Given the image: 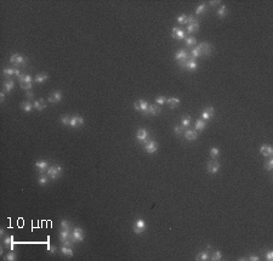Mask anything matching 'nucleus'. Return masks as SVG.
Here are the masks:
<instances>
[{"label":"nucleus","instance_id":"f257e3e1","mask_svg":"<svg viewBox=\"0 0 273 261\" xmlns=\"http://www.w3.org/2000/svg\"><path fill=\"white\" fill-rule=\"evenodd\" d=\"M46 172H47V176L51 180H56L62 175V166L61 165H51V166H49Z\"/></svg>","mask_w":273,"mask_h":261},{"label":"nucleus","instance_id":"f03ea898","mask_svg":"<svg viewBox=\"0 0 273 261\" xmlns=\"http://www.w3.org/2000/svg\"><path fill=\"white\" fill-rule=\"evenodd\" d=\"M188 59H191V56L188 55V52L185 49H181L175 53V60H177L180 62V67H182V68L185 67V63Z\"/></svg>","mask_w":273,"mask_h":261},{"label":"nucleus","instance_id":"7ed1b4c3","mask_svg":"<svg viewBox=\"0 0 273 261\" xmlns=\"http://www.w3.org/2000/svg\"><path fill=\"white\" fill-rule=\"evenodd\" d=\"M71 239L77 243V242H83L84 241V231L80 227H74L71 232Z\"/></svg>","mask_w":273,"mask_h":261},{"label":"nucleus","instance_id":"20e7f679","mask_svg":"<svg viewBox=\"0 0 273 261\" xmlns=\"http://www.w3.org/2000/svg\"><path fill=\"white\" fill-rule=\"evenodd\" d=\"M132 229H134V233H136V235L143 233V232L146 231V222H144V220L137 219V220L135 221L134 226H132Z\"/></svg>","mask_w":273,"mask_h":261},{"label":"nucleus","instance_id":"39448f33","mask_svg":"<svg viewBox=\"0 0 273 261\" xmlns=\"http://www.w3.org/2000/svg\"><path fill=\"white\" fill-rule=\"evenodd\" d=\"M10 62L14 65V66H24L27 63V59L23 57L22 55H18V53H14L11 57H10Z\"/></svg>","mask_w":273,"mask_h":261},{"label":"nucleus","instance_id":"423d86ee","mask_svg":"<svg viewBox=\"0 0 273 261\" xmlns=\"http://www.w3.org/2000/svg\"><path fill=\"white\" fill-rule=\"evenodd\" d=\"M159 146H158V143L154 141V140H149L148 142H144V151L149 154H153L158 151Z\"/></svg>","mask_w":273,"mask_h":261},{"label":"nucleus","instance_id":"0eeeda50","mask_svg":"<svg viewBox=\"0 0 273 261\" xmlns=\"http://www.w3.org/2000/svg\"><path fill=\"white\" fill-rule=\"evenodd\" d=\"M172 38L174 39H177V40H184L186 39V32L182 29V28H178V27H174L172 28Z\"/></svg>","mask_w":273,"mask_h":261},{"label":"nucleus","instance_id":"6e6552de","mask_svg":"<svg viewBox=\"0 0 273 261\" xmlns=\"http://www.w3.org/2000/svg\"><path fill=\"white\" fill-rule=\"evenodd\" d=\"M148 136H149V132H148V130H147V129L141 128V129H138V130H137L136 138H137V141H138L140 143H144V142L147 141Z\"/></svg>","mask_w":273,"mask_h":261},{"label":"nucleus","instance_id":"1a4fd4ad","mask_svg":"<svg viewBox=\"0 0 273 261\" xmlns=\"http://www.w3.org/2000/svg\"><path fill=\"white\" fill-rule=\"evenodd\" d=\"M206 168H208V171L210 174H217L219 170H220V164H219V162L216 159H212V160H210L208 163Z\"/></svg>","mask_w":273,"mask_h":261},{"label":"nucleus","instance_id":"9d476101","mask_svg":"<svg viewBox=\"0 0 273 261\" xmlns=\"http://www.w3.org/2000/svg\"><path fill=\"white\" fill-rule=\"evenodd\" d=\"M84 124V118L80 117V115H73L71 117V122H69V126L72 128H78L80 125Z\"/></svg>","mask_w":273,"mask_h":261},{"label":"nucleus","instance_id":"9b49d317","mask_svg":"<svg viewBox=\"0 0 273 261\" xmlns=\"http://www.w3.org/2000/svg\"><path fill=\"white\" fill-rule=\"evenodd\" d=\"M214 113H215L214 108H212V107H206L203 111V113H202V119L205 120V122L206 120H210L212 118V115H214Z\"/></svg>","mask_w":273,"mask_h":261},{"label":"nucleus","instance_id":"f8f14e48","mask_svg":"<svg viewBox=\"0 0 273 261\" xmlns=\"http://www.w3.org/2000/svg\"><path fill=\"white\" fill-rule=\"evenodd\" d=\"M62 101V93L61 91H53L52 95L49 96V102L50 103H58Z\"/></svg>","mask_w":273,"mask_h":261},{"label":"nucleus","instance_id":"ddd939ff","mask_svg":"<svg viewBox=\"0 0 273 261\" xmlns=\"http://www.w3.org/2000/svg\"><path fill=\"white\" fill-rule=\"evenodd\" d=\"M198 49L200 50L202 55H206V56H209V55H210V52H211V46H210V44H209V43H200V44L198 45Z\"/></svg>","mask_w":273,"mask_h":261},{"label":"nucleus","instance_id":"4468645a","mask_svg":"<svg viewBox=\"0 0 273 261\" xmlns=\"http://www.w3.org/2000/svg\"><path fill=\"white\" fill-rule=\"evenodd\" d=\"M260 153L263 157H271L273 154V148L269 146V144H263V146H261V148H260Z\"/></svg>","mask_w":273,"mask_h":261},{"label":"nucleus","instance_id":"2eb2a0df","mask_svg":"<svg viewBox=\"0 0 273 261\" xmlns=\"http://www.w3.org/2000/svg\"><path fill=\"white\" fill-rule=\"evenodd\" d=\"M160 111H162V108H160V106H158L157 103H154V105H149V106H148L147 114H150V115H157V114H159V113H160Z\"/></svg>","mask_w":273,"mask_h":261},{"label":"nucleus","instance_id":"dca6fc26","mask_svg":"<svg viewBox=\"0 0 273 261\" xmlns=\"http://www.w3.org/2000/svg\"><path fill=\"white\" fill-rule=\"evenodd\" d=\"M35 166H37V169L40 171V174H44V172L47 171V169H49V163L45 162V160H38V162L35 163Z\"/></svg>","mask_w":273,"mask_h":261},{"label":"nucleus","instance_id":"f3484780","mask_svg":"<svg viewBox=\"0 0 273 261\" xmlns=\"http://www.w3.org/2000/svg\"><path fill=\"white\" fill-rule=\"evenodd\" d=\"M4 245L8 249L14 250V247H15V238H14V236H6L4 238Z\"/></svg>","mask_w":273,"mask_h":261},{"label":"nucleus","instance_id":"a211bd4d","mask_svg":"<svg viewBox=\"0 0 273 261\" xmlns=\"http://www.w3.org/2000/svg\"><path fill=\"white\" fill-rule=\"evenodd\" d=\"M71 229H61L59 231V235H58V238H59V241L61 242H65V241H67V239H69L71 238Z\"/></svg>","mask_w":273,"mask_h":261},{"label":"nucleus","instance_id":"6ab92c4d","mask_svg":"<svg viewBox=\"0 0 273 261\" xmlns=\"http://www.w3.org/2000/svg\"><path fill=\"white\" fill-rule=\"evenodd\" d=\"M184 68H187V69H190V71H194V69L198 68V63H197V61H196L194 59H188V60L186 61Z\"/></svg>","mask_w":273,"mask_h":261},{"label":"nucleus","instance_id":"aec40b11","mask_svg":"<svg viewBox=\"0 0 273 261\" xmlns=\"http://www.w3.org/2000/svg\"><path fill=\"white\" fill-rule=\"evenodd\" d=\"M166 103L170 108H176L180 106V99L177 97H170V99H166Z\"/></svg>","mask_w":273,"mask_h":261},{"label":"nucleus","instance_id":"412c9836","mask_svg":"<svg viewBox=\"0 0 273 261\" xmlns=\"http://www.w3.org/2000/svg\"><path fill=\"white\" fill-rule=\"evenodd\" d=\"M33 106H34V108H35L37 111H43V109L46 108V102H45L43 99H40V100L34 101V102H33Z\"/></svg>","mask_w":273,"mask_h":261},{"label":"nucleus","instance_id":"4be33fe9","mask_svg":"<svg viewBox=\"0 0 273 261\" xmlns=\"http://www.w3.org/2000/svg\"><path fill=\"white\" fill-rule=\"evenodd\" d=\"M184 135H185V137H186L187 140H190V141H194V140L198 138V134H197L196 130H187V131H185Z\"/></svg>","mask_w":273,"mask_h":261},{"label":"nucleus","instance_id":"5701e85b","mask_svg":"<svg viewBox=\"0 0 273 261\" xmlns=\"http://www.w3.org/2000/svg\"><path fill=\"white\" fill-rule=\"evenodd\" d=\"M209 250H210V245H208V248H206V250H204V251H202V253H199L198 255H197V260H200V261H205V260H208L209 257H210V255H209Z\"/></svg>","mask_w":273,"mask_h":261},{"label":"nucleus","instance_id":"b1692460","mask_svg":"<svg viewBox=\"0 0 273 261\" xmlns=\"http://www.w3.org/2000/svg\"><path fill=\"white\" fill-rule=\"evenodd\" d=\"M61 253H62L65 256H67V257H72L74 255V253L72 250V247H66V245L61 247Z\"/></svg>","mask_w":273,"mask_h":261},{"label":"nucleus","instance_id":"393cba45","mask_svg":"<svg viewBox=\"0 0 273 261\" xmlns=\"http://www.w3.org/2000/svg\"><path fill=\"white\" fill-rule=\"evenodd\" d=\"M3 85H4V91H6V93H11V90H14V88H15V83L12 80H5L3 83Z\"/></svg>","mask_w":273,"mask_h":261},{"label":"nucleus","instance_id":"a878e982","mask_svg":"<svg viewBox=\"0 0 273 261\" xmlns=\"http://www.w3.org/2000/svg\"><path fill=\"white\" fill-rule=\"evenodd\" d=\"M21 108L24 112L29 113V112H32V109L34 108V106H33V103H30V101H24V102L21 103Z\"/></svg>","mask_w":273,"mask_h":261},{"label":"nucleus","instance_id":"bb28decb","mask_svg":"<svg viewBox=\"0 0 273 261\" xmlns=\"http://www.w3.org/2000/svg\"><path fill=\"white\" fill-rule=\"evenodd\" d=\"M198 29H199V22L198 21H196L191 24H187V33H194Z\"/></svg>","mask_w":273,"mask_h":261},{"label":"nucleus","instance_id":"cd10ccee","mask_svg":"<svg viewBox=\"0 0 273 261\" xmlns=\"http://www.w3.org/2000/svg\"><path fill=\"white\" fill-rule=\"evenodd\" d=\"M47 79H49V75H47L46 73H39V74H38L35 78H34L35 83H39V84H43V83H45Z\"/></svg>","mask_w":273,"mask_h":261},{"label":"nucleus","instance_id":"c85d7f7f","mask_svg":"<svg viewBox=\"0 0 273 261\" xmlns=\"http://www.w3.org/2000/svg\"><path fill=\"white\" fill-rule=\"evenodd\" d=\"M138 102V106H140V112H143L144 114H147V111H148V103H147V101L146 100H138L137 101Z\"/></svg>","mask_w":273,"mask_h":261},{"label":"nucleus","instance_id":"c756f323","mask_svg":"<svg viewBox=\"0 0 273 261\" xmlns=\"http://www.w3.org/2000/svg\"><path fill=\"white\" fill-rule=\"evenodd\" d=\"M227 12H228V10H227V6H226V5H221V6L217 9V11H216L217 16L221 17V18L226 17V16H227Z\"/></svg>","mask_w":273,"mask_h":261},{"label":"nucleus","instance_id":"7c9ffc66","mask_svg":"<svg viewBox=\"0 0 273 261\" xmlns=\"http://www.w3.org/2000/svg\"><path fill=\"white\" fill-rule=\"evenodd\" d=\"M205 126H206V123H205V120H203V119L197 120V122H196V124H194V128H196V130H197V131H202V130H204V129H205Z\"/></svg>","mask_w":273,"mask_h":261},{"label":"nucleus","instance_id":"2f4dec72","mask_svg":"<svg viewBox=\"0 0 273 261\" xmlns=\"http://www.w3.org/2000/svg\"><path fill=\"white\" fill-rule=\"evenodd\" d=\"M191 122H192V119H191L190 115H184V117L181 118V125L184 126V128L190 126L191 125Z\"/></svg>","mask_w":273,"mask_h":261},{"label":"nucleus","instance_id":"473e14b6","mask_svg":"<svg viewBox=\"0 0 273 261\" xmlns=\"http://www.w3.org/2000/svg\"><path fill=\"white\" fill-rule=\"evenodd\" d=\"M18 80H20V83H32L33 78L30 75H28V74H21L18 77Z\"/></svg>","mask_w":273,"mask_h":261},{"label":"nucleus","instance_id":"72a5a7b5","mask_svg":"<svg viewBox=\"0 0 273 261\" xmlns=\"http://www.w3.org/2000/svg\"><path fill=\"white\" fill-rule=\"evenodd\" d=\"M206 10H208L206 5H205V4H200V5H198L197 9H196V15H204V14L206 12Z\"/></svg>","mask_w":273,"mask_h":261},{"label":"nucleus","instance_id":"f704fd0d","mask_svg":"<svg viewBox=\"0 0 273 261\" xmlns=\"http://www.w3.org/2000/svg\"><path fill=\"white\" fill-rule=\"evenodd\" d=\"M202 56V52H200V50L198 49V46H196V47H193L192 49V51H191V59H198V57H200Z\"/></svg>","mask_w":273,"mask_h":261},{"label":"nucleus","instance_id":"c9c22d12","mask_svg":"<svg viewBox=\"0 0 273 261\" xmlns=\"http://www.w3.org/2000/svg\"><path fill=\"white\" fill-rule=\"evenodd\" d=\"M47 182H49V176L47 175H43V174H41V175L38 178V184L40 186H45Z\"/></svg>","mask_w":273,"mask_h":261},{"label":"nucleus","instance_id":"e433bc0d","mask_svg":"<svg viewBox=\"0 0 273 261\" xmlns=\"http://www.w3.org/2000/svg\"><path fill=\"white\" fill-rule=\"evenodd\" d=\"M210 259H211L212 261H219V260L222 259V253H221L220 250H215L214 253H212V255H211Z\"/></svg>","mask_w":273,"mask_h":261},{"label":"nucleus","instance_id":"4c0bfd02","mask_svg":"<svg viewBox=\"0 0 273 261\" xmlns=\"http://www.w3.org/2000/svg\"><path fill=\"white\" fill-rule=\"evenodd\" d=\"M210 156H211L212 159H216V158L220 156V150H219L217 147H212V148L210 150Z\"/></svg>","mask_w":273,"mask_h":261},{"label":"nucleus","instance_id":"58836bf2","mask_svg":"<svg viewBox=\"0 0 273 261\" xmlns=\"http://www.w3.org/2000/svg\"><path fill=\"white\" fill-rule=\"evenodd\" d=\"M174 131H175L176 135H184L185 134V128L182 125H176V126H174Z\"/></svg>","mask_w":273,"mask_h":261},{"label":"nucleus","instance_id":"ea45409f","mask_svg":"<svg viewBox=\"0 0 273 261\" xmlns=\"http://www.w3.org/2000/svg\"><path fill=\"white\" fill-rule=\"evenodd\" d=\"M3 73L5 77H12V75H15V68H5L3 71Z\"/></svg>","mask_w":273,"mask_h":261},{"label":"nucleus","instance_id":"a19ab883","mask_svg":"<svg viewBox=\"0 0 273 261\" xmlns=\"http://www.w3.org/2000/svg\"><path fill=\"white\" fill-rule=\"evenodd\" d=\"M196 43H197V40L194 37H187L186 38V45L187 46H193Z\"/></svg>","mask_w":273,"mask_h":261},{"label":"nucleus","instance_id":"79ce46f5","mask_svg":"<svg viewBox=\"0 0 273 261\" xmlns=\"http://www.w3.org/2000/svg\"><path fill=\"white\" fill-rule=\"evenodd\" d=\"M177 22L180 23V24H187V16L186 15H180L178 16V18H177Z\"/></svg>","mask_w":273,"mask_h":261},{"label":"nucleus","instance_id":"37998d69","mask_svg":"<svg viewBox=\"0 0 273 261\" xmlns=\"http://www.w3.org/2000/svg\"><path fill=\"white\" fill-rule=\"evenodd\" d=\"M71 227V222L68 220H62L61 221V228L62 229H69Z\"/></svg>","mask_w":273,"mask_h":261},{"label":"nucleus","instance_id":"c03bdc74","mask_svg":"<svg viewBox=\"0 0 273 261\" xmlns=\"http://www.w3.org/2000/svg\"><path fill=\"white\" fill-rule=\"evenodd\" d=\"M156 102H157L158 106H162V105L166 103V97H165V96H158V97L156 99Z\"/></svg>","mask_w":273,"mask_h":261},{"label":"nucleus","instance_id":"a18cd8bd","mask_svg":"<svg viewBox=\"0 0 273 261\" xmlns=\"http://www.w3.org/2000/svg\"><path fill=\"white\" fill-rule=\"evenodd\" d=\"M4 259H5L6 261H15V260H16V254H15V253L11 250V253H9V254H8V255H6Z\"/></svg>","mask_w":273,"mask_h":261},{"label":"nucleus","instance_id":"49530a36","mask_svg":"<svg viewBox=\"0 0 273 261\" xmlns=\"http://www.w3.org/2000/svg\"><path fill=\"white\" fill-rule=\"evenodd\" d=\"M20 84H21V88L24 89V90H30V89H32V86H33L32 83H20Z\"/></svg>","mask_w":273,"mask_h":261},{"label":"nucleus","instance_id":"de8ad7c7","mask_svg":"<svg viewBox=\"0 0 273 261\" xmlns=\"http://www.w3.org/2000/svg\"><path fill=\"white\" fill-rule=\"evenodd\" d=\"M69 122H71L69 115H63V117L61 118V123H62L63 125H69Z\"/></svg>","mask_w":273,"mask_h":261},{"label":"nucleus","instance_id":"09e8293b","mask_svg":"<svg viewBox=\"0 0 273 261\" xmlns=\"http://www.w3.org/2000/svg\"><path fill=\"white\" fill-rule=\"evenodd\" d=\"M265 168H266L268 171H271V170L273 169V159H272V158H269V159L267 160V163L265 164Z\"/></svg>","mask_w":273,"mask_h":261},{"label":"nucleus","instance_id":"8fccbe9b","mask_svg":"<svg viewBox=\"0 0 273 261\" xmlns=\"http://www.w3.org/2000/svg\"><path fill=\"white\" fill-rule=\"evenodd\" d=\"M47 251H49L50 254H55V253L57 251V247H55V245H49V247H47Z\"/></svg>","mask_w":273,"mask_h":261},{"label":"nucleus","instance_id":"3c124183","mask_svg":"<svg viewBox=\"0 0 273 261\" xmlns=\"http://www.w3.org/2000/svg\"><path fill=\"white\" fill-rule=\"evenodd\" d=\"M73 244H74V242H73L71 238L63 242V245H66V247H73Z\"/></svg>","mask_w":273,"mask_h":261},{"label":"nucleus","instance_id":"603ef678","mask_svg":"<svg viewBox=\"0 0 273 261\" xmlns=\"http://www.w3.org/2000/svg\"><path fill=\"white\" fill-rule=\"evenodd\" d=\"M266 260H268V261H272V260H273V251H267V254H266Z\"/></svg>","mask_w":273,"mask_h":261},{"label":"nucleus","instance_id":"864d4df0","mask_svg":"<svg viewBox=\"0 0 273 261\" xmlns=\"http://www.w3.org/2000/svg\"><path fill=\"white\" fill-rule=\"evenodd\" d=\"M197 20L194 18V16H187V24H191L193 22H196Z\"/></svg>","mask_w":273,"mask_h":261},{"label":"nucleus","instance_id":"5fc2aeb1","mask_svg":"<svg viewBox=\"0 0 273 261\" xmlns=\"http://www.w3.org/2000/svg\"><path fill=\"white\" fill-rule=\"evenodd\" d=\"M249 260H251V261H259L260 257H259L257 255H250V256H249Z\"/></svg>","mask_w":273,"mask_h":261},{"label":"nucleus","instance_id":"6e6d98bb","mask_svg":"<svg viewBox=\"0 0 273 261\" xmlns=\"http://www.w3.org/2000/svg\"><path fill=\"white\" fill-rule=\"evenodd\" d=\"M219 4H220L219 0H216V2H209V5H210V6H217Z\"/></svg>","mask_w":273,"mask_h":261},{"label":"nucleus","instance_id":"4d7b16f0","mask_svg":"<svg viewBox=\"0 0 273 261\" xmlns=\"http://www.w3.org/2000/svg\"><path fill=\"white\" fill-rule=\"evenodd\" d=\"M5 94H6V91H2V93H0V100H2V102L5 101Z\"/></svg>","mask_w":273,"mask_h":261},{"label":"nucleus","instance_id":"13d9d810","mask_svg":"<svg viewBox=\"0 0 273 261\" xmlns=\"http://www.w3.org/2000/svg\"><path fill=\"white\" fill-rule=\"evenodd\" d=\"M27 97H28V99H30V100H32V99L34 97V94H33L32 91H30V90H28V93H27Z\"/></svg>","mask_w":273,"mask_h":261},{"label":"nucleus","instance_id":"bf43d9fd","mask_svg":"<svg viewBox=\"0 0 273 261\" xmlns=\"http://www.w3.org/2000/svg\"><path fill=\"white\" fill-rule=\"evenodd\" d=\"M134 108H135L136 111H140V106H138V102H137V101L134 103Z\"/></svg>","mask_w":273,"mask_h":261},{"label":"nucleus","instance_id":"052dcab7","mask_svg":"<svg viewBox=\"0 0 273 261\" xmlns=\"http://www.w3.org/2000/svg\"><path fill=\"white\" fill-rule=\"evenodd\" d=\"M0 236H2V237H4L5 236V231L2 228V229H0Z\"/></svg>","mask_w":273,"mask_h":261}]
</instances>
